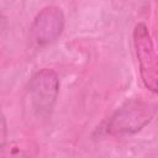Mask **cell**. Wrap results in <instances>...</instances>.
Listing matches in <instances>:
<instances>
[{"instance_id":"1","label":"cell","mask_w":158,"mask_h":158,"mask_svg":"<svg viewBox=\"0 0 158 158\" xmlns=\"http://www.w3.org/2000/svg\"><path fill=\"white\" fill-rule=\"evenodd\" d=\"M157 106L144 100H130L117 109L107 120L105 131L109 135H130L141 131L156 115Z\"/></svg>"},{"instance_id":"2","label":"cell","mask_w":158,"mask_h":158,"mask_svg":"<svg viewBox=\"0 0 158 158\" xmlns=\"http://www.w3.org/2000/svg\"><path fill=\"white\" fill-rule=\"evenodd\" d=\"M132 40L142 81L148 90L158 94V54L156 53L148 28L143 22L136 25Z\"/></svg>"},{"instance_id":"3","label":"cell","mask_w":158,"mask_h":158,"mask_svg":"<svg viewBox=\"0 0 158 158\" xmlns=\"http://www.w3.org/2000/svg\"><path fill=\"white\" fill-rule=\"evenodd\" d=\"M58 90L59 79L52 69L43 68L32 74L28 81V93L32 106L38 115H48L52 111Z\"/></svg>"},{"instance_id":"4","label":"cell","mask_w":158,"mask_h":158,"mask_svg":"<svg viewBox=\"0 0 158 158\" xmlns=\"http://www.w3.org/2000/svg\"><path fill=\"white\" fill-rule=\"evenodd\" d=\"M64 27V15L56 5L44 6L35 17L30 28L31 38L40 46L54 42Z\"/></svg>"},{"instance_id":"5","label":"cell","mask_w":158,"mask_h":158,"mask_svg":"<svg viewBox=\"0 0 158 158\" xmlns=\"http://www.w3.org/2000/svg\"><path fill=\"white\" fill-rule=\"evenodd\" d=\"M38 146L31 139H12L1 144L0 158H35Z\"/></svg>"}]
</instances>
